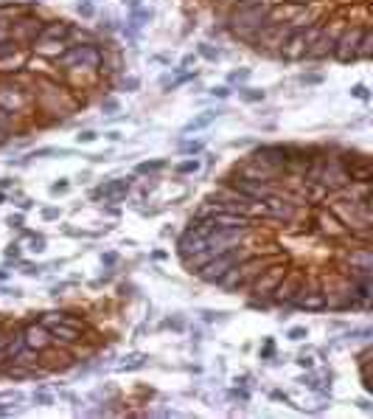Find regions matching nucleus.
<instances>
[{
	"instance_id": "26",
	"label": "nucleus",
	"mask_w": 373,
	"mask_h": 419,
	"mask_svg": "<svg viewBox=\"0 0 373 419\" xmlns=\"http://www.w3.org/2000/svg\"><path fill=\"white\" fill-rule=\"evenodd\" d=\"M163 167H166L163 161H147V164H141V167H138V172H141V174H147V172H157V169H163Z\"/></svg>"
},
{
	"instance_id": "37",
	"label": "nucleus",
	"mask_w": 373,
	"mask_h": 419,
	"mask_svg": "<svg viewBox=\"0 0 373 419\" xmlns=\"http://www.w3.org/2000/svg\"><path fill=\"white\" fill-rule=\"evenodd\" d=\"M211 93H214V96H219V99H227V96H230V87H214V90H211Z\"/></svg>"
},
{
	"instance_id": "23",
	"label": "nucleus",
	"mask_w": 373,
	"mask_h": 419,
	"mask_svg": "<svg viewBox=\"0 0 373 419\" xmlns=\"http://www.w3.org/2000/svg\"><path fill=\"white\" fill-rule=\"evenodd\" d=\"M118 107H121V104H118V99H104V101H101V110H104L107 116L118 113Z\"/></svg>"
},
{
	"instance_id": "33",
	"label": "nucleus",
	"mask_w": 373,
	"mask_h": 419,
	"mask_svg": "<svg viewBox=\"0 0 373 419\" xmlns=\"http://www.w3.org/2000/svg\"><path fill=\"white\" fill-rule=\"evenodd\" d=\"M306 335H309V333H306L303 327H295V330H289V337H292V340H303Z\"/></svg>"
},
{
	"instance_id": "28",
	"label": "nucleus",
	"mask_w": 373,
	"mask_h": 419,
	"mask_svg": "<svg viewBox=\"0 0 373 419\" xmlns=\"http://www.w3.org/2000/svg\"><path fill=\"white\" fill-rule=\"evenodd\" d=\"M247 77H250V71H247V68H241V71H233V74H230V82H244Z\"/></svg>"
},
{
	"instance_id": "29",
	"label": "nucleus",
	"mask_w": 373,
	"mask_h": 419,
	"mask_svg": "<svg viewBox=\"0 0 373 419\" xmlns=\"http://www.w3.org/2000/svg\"><path fill=\"white\" fill-rule=\"evenodd\" d=\"M202 150V141H185L183 144V152H200Z\"/></svg>"
},
{
	"instance_id": "44",
	"label": "nucleus",
	"mask_w": 373,
	"mask_h": 419,
	"mask_svg": "<svg viewBox=\"0 0 373 419\" xmlns=\"http://www.w3.org/2000/svg\"><path fill=\"white\" fill-rule=\"evenodd\" d=\"M3 200H6V194H3V191H0V203H3Z\"/></svg>"
},
{
	"instance_id": "12",
	"label": "nucleus",
	"mask_w": 373,
	"mask_h": 419,
	"mask_svg": "<svg viewBox=\"0 0 373 419\" xmlns=\"http://www.w3.org/2000/svg\"><path fill=\"white\" fill-rule=\"evenodd\" d=\"M25 346H31V349H48L51 346V333H48V327H42V324H34V327H28L25 333Z\"/></svg>"
},
{
	"instance_id": "20",
	"label": "nucleus",
	"mask_w": 373,
	"mask_h": 419,
	"mask_svg": "<svg viewBox=\"0 0 373 419\" xmlns=\"http://www.w3.org/2000/svg\"><path fill=\"white\" fill-rule=\"evenodd\" d=\"M239 96L244 101H261L264 99V90H253V87H239Z\"/></svg>"
},
{
	"instance_id": "8",
	"label": "nucleus",
	"mask_w": 373,
	"mask_h": 419,
	"mask_svg": "<svg viewBox=\"0 0 373 419\" xmlns=\"http://www.w3.org/2000/svg\"><path fill=\"white\" fill-rule=\"evenodd\" d=\"M130 186H132V177H118V180L101 183V186L93 191V197H96V200H98V197H104V200H113V203H118V200H124V197H127Z\"/></svg>"
},
{
	"instance_id": "24",
	"label": "nucleus",
	"mask_w": 373,
	"mask_h": 419,
	"mask_svg": "<svg viewBox=\"0 0 373 419\" xmlns=\"http://www.w3.org/2000/svg\"><path fill=\"white\" fill-rule=\"evenodd\" d=\"M96 138H98V133H93V130H84V133H79V135H76V141H79V144H93Z\"/></svg>"
},
{
	"instance_id": "6",
	"label": "nucleus",
	"mask_w": 373,
	"mask_h": 419,
	"mask_svg": "<svg viewBox=\"0 0 373 419\" xmlns=\"http://www.w3.org/2000/svg\"><path fill=\"white\" fill-rule=\"evenodd\" d=\"M244 228H214L208 237H205V242H208V251L211 253H222V251H230V248H239V242L244 240Z\"/></svg>"
},
{
	"instance_id": "1",
	"label": "nucleus",
	"mask_w": 373,
	"mask_h": 419,
	"mask_svg": "<svg viewBox=\"0 0 373 419\" xmlns=\"http://www.w3.org/2000/svg\"><path fill=\"white\" fill-rule=\"evenodd\" d=\"M270 20H272V14H270V9H267L264 3H241V6L233 11V17H230L233 31H236L239 37H244V40H250V37H253L258 28H264Z\"/></svg>"
},
{
	"instance_id": "25",
	"label": "nucleus",
	"mask_w": 373,
	"mask_h": 419,
	"mask_svg": "<svg viewBox=\"0 0 373 419\" xmlns=\"http://www.w3.org/2000/svg\"><path fill=\"white\" fill-rule=\"evenodd\" d=\"M34 403H40V406H51V403H54V397H51L48 391H42V389H40V391H34Z\"/></svg>"
},
{
	"instance_id": "5",
	"label": "nucleus",
	"mask_w": 373,
	"mask_h": 419,
	"mask_svg": "<svg viewBox=\"0 0 373 419\" xmlns=\"http://www.w3.org/2000/svg\"><path fill=\"white\" fill-rule=\"evenodd\" d=\"M25 84H20V79H3L0 82V110H6V113H20L23 107H25Z\"/></svg>"
},
{
	"instance_id": "31",
	"label": "nucleus",
	"mask_w": 373,
	"mask_h": 419,
	"mask_svg": "<svg viewBox=\"0 0 373 419\" xmlns=\"http://www.w3.org/2000/svg\"><path fill=\"white\" fill-rule=\"evenodd\" d=\"M65 191H68V180H59L51 186V194H65Z\"/></svg>"
},
{
	"instance_id": "16",
	"label": "nucleus",
	"mask_w": 373,
	"mask_h": 419,
	"mask_svg": "<svg viewBox=\"0 0 373 419\" xmlns=\"http://www.w3.org/2000/svg\"><path fill=\"white\" fill-rule=\"evenodd\" d=\"M219 113H214V110H208V113H202V116H197V118H191L188 124H185V133H191V130H202V127H208L214 118H217Z\"/></svg>"
},
{
	"instance_id": "40",
	"label": "nucleus",
	"mask_w": 373,
	"mask_h": 419,
	"mask_svg": "<svg viewBox=\"0 0 373 419\" xmlns=\"http://www.w3.org/2000/svg\"><path fill=\"white\" fill-rule=\"evenodd\" d=\"M298 363H300V366H303V369H311V360H309V357H306V354H303V357H300Z\"/></svg>"
},
{
	"instance_id": "22",
	"label": "nucleus",
	"mask_w": 373,
	"mask_h": 419,
	"mask_svg": "<svg viewBox=\"0 0 373 419\" xmlns=\"http://www.w3.org/2000/svg\"><path fill=\"white\" fill-rule=\"evenodd\" d=\"M197 169H200V161H197V158H194V161H183V164H177V172H180V174H194Z\"/></svg>"
},
{
	"instance_id": "35",
	"label": "nucleus",
	"mask_w": 373,
	"mask_h": 419,
	"mask_svg": "<svg viewBox=\"0 0 373 419\" xmlns=\"http://www.w3.org/2000/svg\"><path fill=\"white\" fill-rule=\"evenodd\" d=\"M31 251H45V240L42 237H34V242H31Z\"/></svg>"
},
{
	"instance_id": "34",
	"label": "nucleus",
	"mask_w": 373,
	"mask_h": 419,
	"mask_svg": "<svg viewBox=\"0 0 373 419\" xmlns=\"http://www.w3.org/2000/svg\"><path fill=\"white\" fill-rule=\"evenodd\" d=\"M79 14L81 17H93V6L90 3H79Z\"/></svg>"
},
{
	"instance_id": "36",
	"label": "nucleus",
	"mask_w": 373,
	"mask_h": 419,
	"mask_svg": "<svg viewBox=\"0 0 373 419\" xmlns=\"http://www.w3.org/2000/svg\"><path fill=\"white\" fill-rule=\"evenodd\" d=\"M6 256H8V259H20V245H17V242H11V245H8V251H6Z\"/></svg>"
},
{
	"instance_id": "41",
	"label": "nucleus",
	"mask_w": 373,
	"mask_h": 419,
	"mask_svg": "<svg viewBox=\"0 0 373 419\" xmlns=\"http://www.w3.org/2000/svg\"><path fill=\"white\" fill-rule=\"evenodd\" d=\"M101 262H104V264H113V262H115V253H107Z\"/></svg>"
},
{
	"instance_id": "42",
	"label": "nucleus",
	"mask_w": 373,
	"mask_h": 419,
	"mask_svg": "<svg viewBox=\"0 0 373 419\" xmlns=\"http://www.w3.org/2000/svg\"><path fill=\"white\" fill-rule=\"evenodd\" d=\"M287 3H295V6H306V3H311V0H287Z\"/></svg>"
},
{
	"instance_id": "18",
	"label": "nucleus",
	"mask_w": 373,
	"mask_h": 419,
	"mask_svg": "<svg viewBox=\"0 0 373 419\" xmlns=\"http://www.w3.org/2000/svg\"><path fill=\"white\" fill-rule=\"evenodd\" d=\"M144 363H147V354H130L118 369H121V371H130V369H141Z\"/></svg>"
},
{
	"instance_id": "10",
	"label": "nucleus",
	"mask_w": 373,
	"mask_h": 419,
	"mask_svg": "<svg viewBox=\"0 0 373 419\" xmlns=\"http://www.w3.org/2000/svg\"><path fill=\"white\" fill-rule=\"evenodd\" d=\"M40 31H42V23L40 20H23V23H17L11 28V40L17 45H34V40L40 37Z\"/></svg>"
},
{
	"instance_id": "2",
	"label": "nucleus",
	"mask_w": 373,
	"mask_h": 419,
	"mask_svg": "<svg viewBox=\"0 0 373 419\" xmlns=\"http://www.w3.org/2000/svg\"><path fill=\"white\" fill-rule=\"evenodd\" d=\"M309 177H311V183H320V186H326L328 191H340V189H345L348 180H351V177H348V169L343 167L337 158H320V161H314Z\"/></svg>"
},
{
	"instance_id": "17",
	"label": "nucleus",
	"mask_w": 373,
	"mask_h": 419,
	"mask_svg": "<svg viewBox=\"0 0 373 419\" xmlns=\"http://www.w3.org/2000/svg\"><path fill=\"white\" fill-rule=\"evenodd\" d=\"M11 124H14V116L6 113V110H0V144L8 141V135H11Z\"/></svg>"
},
{
	"instance_id": "21",
	"label": "nucleus",
	"mask_w": 373,
	"mask_h": 419,
	"mask_svg": "<svg viewBox=\"0 0 373 419\" xmlns=\"http://www.w3.org/2000/svg\"><path fill=\"white\" fill-rule=\"evenodd\" d=\"M200 54H202L205 60H211V62H217V60L222 57V51H219V48H211V45H200Z\"/></svg>"
},
{
	"instance_id": "15",
	"label": "nucleus",
	"mask_w": 373,
	"mask_h": 419,
	"mask_svg": "<svg viewBox=\"0 0 373 419\" xmlns=\"http://www.w3.org/2000/svg\"><path fill=\"white\" fill-rule=\"evenodd\" d=\"M151 17H154V11H151L149 6H138V3H132V14H130V26H132V28H144Z\"/></svg>"
},
{
	"instance_id": "7",
	"label": "nucleus",
	"mask_w": 373,
	"mask_h": 419,
	"mask_svg": "<svg viewBox=\"0 0 373 419\" xmlns=\"http://www.w3.org/2000/svg\"><path fill=\"white\" fill-rule=\"evenodd\" d=\"M360 37H362V28H348L343 37L334 40V57L340 62H354L360 60Z\"/></svg>"
},
{
	"instance_id": "38",
	"label": "nucleus",
	"mask_w": 373,
	"mask_h": 419,
	"mask_svg": "<svg viewBox=\"0 0 373 419\" xmlns=\"http://www.w3.org/2000/svg\"><path fill=\"white\" fill-rule=\"evenodd\" d=\"M42 217H45V220H57V217H59V208H45Z\"/></svg>"
},
{
	"instance_id": "4",
	"label": "nucleus",
	"mask_w": 373,
	"mask_h": 419,
	"mask_svg": "<svg viewBox=\"0 0 373 419\" xmlns=\"http://www.w3.org/2000/svg\"><path fill=\"white\" fill-rule=\"evenodd\" d=\"M104 60V54L96 48V45H71L65 54L57 57V62L68 71H76V68H98Z\"/></svg>"
},
{
	"instance_id": "9",
	"label": "nucleus",
	"mask_w": 373,
	"mask_h": 419,
	"mask_svg": "<svg viewBox=\"0 0 373 419\" xmlns=\"http://www.w3.org/2000/svg\"><path fill=\"white\" fill-rule=\"evenodd\" d=\"M177 251H180L183 259H188V256H197V253L208 251V242H205V237H200L197 231L185 228V231H183V237L177 240Z\"/></svg>"
},
{
	"instance_id": "27",
	"label": "nucleus",
	"mask_w": 373,
	"mask_h": 419,
	"mask_svg": "<svg viewBox=\"0 0 373 419\" xmlns=\"http://www.w3.org/2000/svg\"><path fill=\"white\" fill-rule=\"evenodd\" d=\"M351 93H354V96H357V99H362V101H368V96H371V93H368V87H365V84H354V87H351Z\"/></svg>"
},
{
	"instance_id": "32",
	"label": "nucleus",
	"mask_w": 373,
	"mask_h": 419,
	"mask_svg": "<svg viewBox=\"0 0 373 419\" xmlns=\"http://www.w3.org/2000/svg\"><path fill=\"white\" fill-rule=\"evenodd\" d=\"M6 223H8L11 228H23V214H11V217H8Z\"/></svg>"
},
{
	"instance_id": "39",
	"label": "nucleus",
	"mask_w": 373,
	"mask_h": 419,
	"mask_svg": "<svg viewBox=\"0 0 373 419\" xmlns=\"http://www.w3.org/2000/svg\"><path fill=\"white\" fill-rule=\"evenodd\" d=\"M300 82H303V84H306V82H309V84H317V82H320V77H303Z\"/></svg>"
},
{
	"instance_id": "19",
	"label": "nucleus",
	"mask_w": 373,
	"mask_h": 419,
	"mask_svg": "<svg viewBox=\"0 0 373 419\" xmlns=\"http://www.w3.org/2000/svg\"><path fill=\"white\" fill-rule=\"evenodd\" d=\"M14 54H17V43H14L11 37H8V40H0V62H3V60H11Z\"/></svg>"
},
{
	"instance_id": "14",
	"label": "nucleus",
	"mask_w": 373,
	"mask_h": 419,
	"mask_svg": "<svg viewBox=\"0 0 373 419\" xmlns=\"http://www.w3.org/2000/svg\"><path fill=\"white\" fill-rule=\"evenodd\" d=\"M295 307H300V310H326V307H328V301H326V296H323V293H317V290L306 293V287H303V290H300V296L295 298Z\"/></svg>"
},
{
	"instance_id": "13",
	"label": "nucleus",
	"mask_w": 373,
	"mask_h": 419,
	"mask_svg": "<svg viewBox=\"0 0 373 419\" xmlns=\"http://www.w3.org/2000/svg\"><path fill=\"white\" fill-rule=\"evenodd\" d=\"M300 290H303V281H300L298 276H289L284 284L275 287V301H281V304H284V301H292V304H295V298L300 296Z\"/></svg>"
},
{
	"instance_id": "30",
	"label": "nucleus",
	"mask_w": 373,
	"mask_h": 419,
	"mask_svg": "<svg viewBox=\"0 0 373 419\" xmlns=\"http://www.w3.org/2000/svg\"><path fill=\"white\" fill-rule=\"evenodd\" d=\"M121 87H124V90H130V93H132V90H138V87H141V82H138V79H135V77H130V79H124V82H121Z\"/></svg>"
},
{
	"instance_id": "3",
	"label": "nucleus",
	"mask_w": 373,
	"mask_h": 419,
	"mask_svg": "<svg viewBox=\"0 0 373 419\" xmlns=\"http://www.w3.org/2000/svg\"><path fill=\"white\" fill-rule=\"evenodd\" d=\"M244 256L239 253V248H230V251H222V253H214L197 273H200V279L202 281H208V284H219L222 281V276L227 270H233L239 262H241Z\"/></svg>"
},
{
	"instance_id": "11",
	"label": "nucleus",
	"mask_w": 373,
	"mask_h": 419,
	"mask_svg": "<svg viewBox=\"0 0 373 419\" xmlns=\"http://www.w3.org/2000/svg\"><path fill=\"white\" fill-rule=\"evenodd\" d=\"M284 279V267H270L264 276H258V281L253 284V290H256V296H267V293H275V287H278V281Z\"/></svg>"
},
{
	"instance_id": "43",
	"label": "nucleus",
	"mask_w": 373,
	"mask_h": 419,
	"mask_svg": "<svg viewBox=\"0 0 373 419\" xmlns=\"http://www.w3.org/2000/svg\"><path fill=\"white\" fill-rule=\"evenodd\" d=\"M6 276H8V273H6V270H0V281H6Z\"/></svg>"
}]
</instances>
